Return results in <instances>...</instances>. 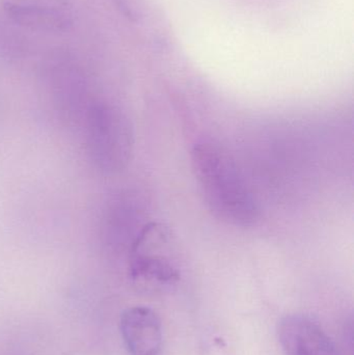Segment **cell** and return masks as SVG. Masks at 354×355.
Here are the masks:
<instances>
[{"instance_id": "cell-2", "label": "cell", "mask_w": 354, "mask_h": 355, "mask_svg": "<svg viewBox=\"0 0 354 355\" xmlns=\"http://www.w3.org/2000/svg\"><path fill=\"white\" fill-rule=\"evenodd\" d=\"M87 151L94 166L112 175L128 166L134 135L128 116L114 105L98 103L87 114Z\"/></svg>"}, {"instance_id": "cell-6", "label": "cell", "mask_w": 354, "mask_h": 355, "mask_svg": "<svg viewBox=\"0 0 354 355\" xmlns=\"http://www.w3.org/2000/svg\"><path fill=\"white\" fill-rule=\"evenodd\" d=\"M129 271L133 283L143 289L170 286L180 277L178 270L166 259L135 248H131Z\"/></svg>"}, {"instance_id": "cell-5", "label": "cell", "mask_w": 354, "mask_h": 355, "mask_svg": "<svg viewBox=\"0 0 354 355\" xmlns=\"http://www.w3.org/2000/svg\"><path fill=\"white\" fill-rule=\"evenodd\" d=\"M120 331L129 355L161 354V320L152 309L143 306L126 309L121 315Z\"/></svg>"}, {"instance_id": "cell-3", "label": "cell", "mask_w": 354, "mask_h": 355, "mask_svg": "<svg viewBox=\"0 0 354 355\" xmlns=\"http://www.w3.org/2000/svg\"><path fill=\"white\" fill-rule=\"evenodd\" d=\"M1 6L8 20L31 31L66 33L75 22L69 0H2Z\"/></svg>"}, {"instance_id": "cell-1", "label": "cell", "mask_w": 354, "mask_h": 355, "mask_svg": "<svg viewBox=\"0 0 354 355\" xmlns=\"http://www.w3.org/2000/svg\"><path fill=\"white\" fill-rule=\"evenodd\" d=\"M191 168L212 214L234 227H251L259 208L232 156L216 144L193 147Z\"/></svg>"}, {"instance_id": "cell-7", "label": "cell", "mask_w": 354, "mask_h": 355, "mask_svg": "<svg viewBox=\"0 0 354 355\" xmlns=\"http://www.w3.org/2000/svg\"><path fill=\"white\" fill-rule=\"evenodd\" d=\"M118 8H121L123 12L127 17L135 18L139 15V3L137 0H114Z\"/></svg>"}, {"instance_id": "cell-4", "label": "cell", "mask_w": 354, "mask_h": 355, "mask_svg": "<svg viewBox=\"0 0 354 355\" xmlns=\"http://www.w3.org/2000/svg\"><path fill=\"white\" fill-rule=\"evenodd\" d=\"M276 333L284 355H347L316 321L305 315L284 317Z\"/></svg>"}]
</instances>
